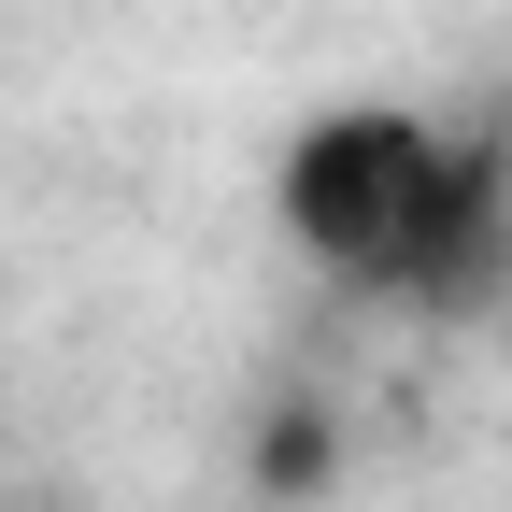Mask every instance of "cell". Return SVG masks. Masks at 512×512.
Wrapping results in <instances>:
<instances>
[{
    "mask_svg": "<svg viewBox=\"0 0 512 512\" xmlns=\"http://www.w3.org/2000/svg\"><path fill=\"white\" fill-rule=\"evenodd\" d=\"M271 214L328 285L470 313L512 285V143H470L413 100H328L285 128Z\"/></svg>",
    "mask_w": 512,
    "mask_h": 512,
    "instance_id": "obj_1",
    "label": "cell"
}]
</instances>
